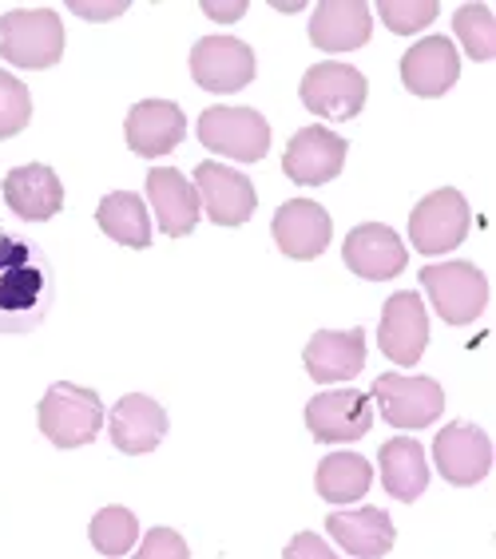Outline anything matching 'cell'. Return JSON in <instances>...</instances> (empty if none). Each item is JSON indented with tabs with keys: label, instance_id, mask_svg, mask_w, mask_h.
I'll return each instance as SVG.
<instances>
[{
	"label": "cell",
	"instance_id": "1",
	"mask_svg": "<svg viewBox=\"0 0 496 559\" xmlns=\"http://www.w3.org/2000/svg\"><path fill=\"white\" fill-rule=\"evenodd\" d=\"M56 301L52 262L36 238L0 235V334H33Z\"/></svg>",
	"mask_w": 496,
	"mask_h": 559
},
{
	"label": "cell",
	"instance_id": "2",
	"mask_svg": "<svg viewBox=\"0 0 496 559\" xmlns=\"http://www.w3.org/2000/svg\"><path fill=\"white\" fill-rule=\"evenodd\" d=\"M36 420H40L44 441H52L56 449H84L104 429V401L96 389L56 381L36 405Z\"/></svg>",
	"mask_w": 496,
	"mask_h": 559
},
{
	"label": "cell",
	"instance_id": "3",
	"mask_svg": "<svg viewBox=\"0 0 496 559\" xmlns=\"http://www.w3.org/2000/svg\"><path fill=\"white\" fill-rule=\"evenodd\" d=\"M60 56H64V24L52 9H12L0 16V60L44 72L60 64Z\"/></svg>",
	"mask_w": 496,
	"mask_h": 559
},
{
	"label": "cell",
	"instance_id": "4",
	"mask_svg": "<svg viewBox=\"0 0 496 559\" xmlns=\"http://www.w3.org/2000/svg\"><path fill=\"white\" fill-rule=\"evenodd\" d=\"M473 230V211L464 203V194L457 187H441V191L425 194L410 215V242L421 254H449L469 238Z\"/></svg>",
	"mask_w": 496,
	"mask_h": 559
},
{
	"label": "cell",
	"instance_id": "5",
	"mask_svg": "<svg viewBox=\"0 0 496 559\" xmlns=\"http://www.w3.org/2000/svg\"><path fill=\"white\" fill-rule=\"evenodd\" d=\"M421 286L429 294L433 310L441 313V322L469 325L476 322L488 306V278L473 262H437L421 270Z\"/></svg>",
	"mask_w": 496,
	"mask_h": 559
},
{
	"label": "cell",
	"instance_id": "6",
	"mask_svg": "<svg viewBox=\"0 0 496 559\" xmlns=\"http://www.w3.org/2000/svg\"><path fill=\"white\" fill-rule=\"evenodd\" d=\"M194 131L211 155L235 163H259L270 151V123L255 108H206Z\"/></svg>",
	"mask_w": 496,
	"mask_h": 559
},
{
	"label": "cell",
	"instance_id": "7",
	"mask_svg": "<svg viewBox=\"0 0 496 559\" xmlns=\"http://www.w3.org/2000/svg\"><path fill=\"white\" fill-rule=\"evenodd\" d=\"M369 401L393 429H425L445 413V389L433 377L381 373L369 389Z\"/></svg>",
	"mask_w": 496,
	"mask_h": 559
},
{
	"label": "cell",
	"instance_id": "8",
	"mask_svg": "<svg viewBox=\"0 0 496 559\" xmlns=\"http://www.w3.org/2000/svg\"><path fill=\"white\" fill-rule=\"evenodd\" d=\"M306 111L322 119H354L362 116L369 96L366 75L357 72L354 64H338V60H322L303 75V87H298Z\"/></svg>",
	"mask_w": 496,
	"mask_h": 559
},
{
	"label": "cell",
	"instance_id": "9",
	"mask_svg": "<svg viewBox=\"0 0 496 559\" xmlns=\"http://www.w3.org/2000/svg\"><path fill=\"white\" fill-rule=\"evenodd\" d=\"M259 64H255V48L235 36H203L191 48V80L203 92L215 96H231L255 80Z\"/></svg>",
	"mask_w": 496,
	"mask_h": 559
},
{
	"label": "cell",
	"instance_id": "10",
	"mask_svg": "<svg viewBox=\"0 0 496 559\" xmlns=\"http://www.w3.org/2000/svg\"><path fill=\"white\" fill-rule=\"evenodd\" d=\"M306 429L322 444L362 441L374 429V401L362 389H330L306 405Z\"/></svg>",
	"mask_w": 496,
	"mask_h": 559
},
{
	"label": "cell",
	"instance_id": "11",
	"mask_svg": "<svg viewBox=\"0 0 496 559\" xmlns=\"http://www.w3.org/2000/svg\"><path fill=\"white\" fill-rule=\"evenodd\" d=\"M433 464L449 485L473 488L493 473V441H488L485 429L464 425V420L445 425L433 441Z\"/></svg>",
	"mask_w": 496,
	"mask_h": 559
},
{
	"label": "cell",
	"instance_id": "12",
	"mask_svg": "<svg viewBox=\"0 0 496 559\" xmlns=\"http://www.w3.org/2000/svg\"><path fill=\"white\" fill-rule=\"evenodd\" d=\"M194 194L215 226H243L259 206V194L247 175L211 159L194 167Z\"/></svg>",
	"mask_w": 496,
	"mask_h": 559
},
{
	"label": "cell",
	"instance_id": "13",
	"mask_svg": "<svg viewBox=\"0 0 496 559\" xmlns=\"http://www.w3.org/2000/svg\"><path fill=\"white\" fill-rule=\"evenodd\" d=\"M345 151H350V143L342 135L314 123V128H303L291 135L286 155H282V171L298 187H322L342 175Z\"/></svg>",
	"mask_w": 496,
	"mask_h": 559
},
{
	"label": "cell",
	"instance_id": "14",
	"mask_svg": "<svg viewBox=\"0 0 496 559\" xmlns=\"http://www.w3.org/2000/svg\"><path fill=\"white\" fill-rule=\"evenodd\" d=\"M378 345L393 366H417L421 361L425 345H429V313H425V301L417 290H401L386 301Z\"/></svg>",
	"mask_w": 496,
	"mask_h": 559
},
{
	"label": "cell",
	"instance_id": "15",
	"mask_svg": "<svg viewBox=\"0 0 496 559\" xmlns=\"http://www.w3.org/2000/svg\"><path fill=\"white\" fill-rule=\"evenodd\" d=\"M270 235H274V247H279L286 259L310 262L330 247L334 223H330L322 203H314V199H291V203H282L279 211H274Z\"/></svg>",
	"mask_w": 496,
	"mask_h": 559
},
{
	"label": "cell",
	"instance_id": "16",
	"mask_svg": "<svg viewBox=\"0 0 496 559\" xmlns=\"http://www.w3.org/2000/svg\"><path fill=\"white\" fill-rule=\"evenodd\" d=\"M345 266L354 270L357 278L366 282H389L398 278L405 262H410V250L401 247V235L386 223H362L345 235L342 247Z\"/></svg>",
	"mask_w": 496,
	"mask_h": 559
},
{
	"label": "cell",
	"instance_id": "17",
	"mask_svg": "<svg viewBox=\"0 0 496 559\" xmlns=\"http://www.w3.org/2000/svg\"><path fill=\"white\" fill-rule=\"evenodd\" d=\"M184 135H187L184 108L172 104V99H143L123 119V140H128L131 155H143V159L172 155L184 143Z\"/></svg>",
	"mask_w": 496,
	"mask_h": 559
},
{
	"label": "cell",
	"instance_id": "18",
	"mask_svg": "<svg viewBox=\"0 0 496 559\" xmlns=\"http://www.w3.org/2000/svg\"><path fill=\"white\" fill-rule=\"evenodd\" d=\"M461 75V56L449 36H425L401 56V84L421 99H437L457 84Z\"/></svg>",
	"mask_w": 496,
	"mask_h": 559
},
{
	"label": "cell",
	"instance_id": "19",
	"mask_svg": "<svg viewBox=\"0 0 496 559\" xmlns=\"http://www.w3.org/2000/svg\"><path fill=\"white\" fill-rule=\"evenodd\" d=\"M303 361L310 381H318V385L350 381L366 366V330L362 325H354V330H318L306 345Z\"/></svg>",
	"mask_w": 496,
	"mask_h": 559
},
{
	"label": "cell",
	"instance_id": "20",
	"mask_svg": "<svg viewBox=\"0 0 496 559\" xmlns=\"http://www.w3.org/2000/svg\"><path fill=\"white\" fill-rule=\"evenodd\" d=\"M4 206H9L16 218H28V223H48L64 211V187H60V175L44 163H28V167H16V171L4 175Z\"/></svg>",
	"mask_w": 496,
	"mask_h": 559
},
{
	"label": "cell",
	"instance_id": "21",
	"mask_svg": "<svg viewBox=\"0 0 496 559\" xmlns=\"http://www.w3.org/2000/svg\"><path fill=\"white\" fill-rule=\"evenodd\" d=\"M108 432L119 452L143 456V452L160 449L163 437H167V413L147 393H128V397L116 401V409L108 417Z\"/></svg>",
	"mask_w": 496,
	"mask_h": 559
},
{
	"label": "cell",
	"instance_id": "22",
	"mask_svg": "<svg viewBox=\"0 0 496 559\" xmlns=\"http://www.w3.org/2000/svg\"><path fill=\"white\" fill-rule=\"evenodd\" d=\"M374 16L366 0H322L310 16V44L322 52H354L369 44Z\"/></svg>",
	"mask_w": 496,
	"mask_h": 559
},
{
	"label": "cell",
	"instance_id": "23",
	"mask_svg": "<svg viewBox=\"0 0 496 559\" xmlns=\"http://www.w3.org/2000/svg\"><path fill=\"white\" fill-rule=\"evenodd\" d=\"M326 527H330V536L338 539V548L345 556H357V559H378L393 548V520L389 512L381 508H350V512H330L326 516Z\"/></svg>",
	"mask_w": 496,
	"mask_h": 559
},
{
	"label": "cell",
	"instance_id": "24",
	"mask_svg": "<svg viewBox=\"0 0 496 559\" xmlns=\"http://www.w3.org/2000/svg\"><path fill=\"white\" fill-rule=\"evenodd\" d=\"M147 199H152V211L160 218V230L172 238L191 235L199 226V194L184 179V171L175 167H155L147 175Z\"/></svg>",
	"mask_w": 496,
	"mask_h": 559
},
{
	"label": "cell",
	"instance_id": "25",
	"mask_svg": "<svg viewBox=\"0 0 496 559\" xmlns=\"http://www.w3.org/2000/svg\"><path fill=\"white\" fill-rule=\"evenodd\" d=\"M378 473L381 485L393 500L401 504H413L425 496L429 488V461H425V449L421 441H410V437H393L378 449Z\"/></svg>",
	"mask_w": 496,
	"mask_h": 559
},
{
	"label": "cell",
	"instance_id": "26",
	"mask_svg": "<svg viewBox=\"0 0 496 559\" xmlns=\"http://www.w3.org/2000/svg\"><path fill=\"white\" fill-rule=\"evenodd\" d=\"M99 230L128 250H147L152 247V218H147V203L135 191H111L99 199L96 206Z\"/></svg>",
	"mask_w": 496,
	"mask_h": 559
},
{
	"label": "cell",
	"instance_id": "27",
	"mask_svg": "<svg viewBox=\"0 0 496 559\" xmlns=\"http://www.w3.org/2000/svg\"><path fill=\"white\" fill-rule=\"evenodd\" d=\"M369 485H374V468L357 452H330L314 473V488L326 504H357Z\"/></svg>",
	"mask_w": 496,
	"mask_h": 559
},
{
	"label": "cell",
	"instance_id": "28",
	"mask_svg": "<svg viewBox=\"0 0 496 559\" xmlns=\"http://www.w3.org/2000/svg\"><path fill=\"white\" fill-rule=\"evenodd\" d=\"M87 536H92V548L99 556H128L135 548V539H140V520L128 508H99L92 524H87Z\"/></svg>",
	"mask_w": 496,
	"mask_h": 559
},
{
	"label": "cell",
	"instance_id": "29",
	"mask_svg": "<svg viewBox=\"0 0 496 559\" xmlns=\"http://www.w3.org/2000/svg\"><path fill=\"white\" fill-rule=\"evenodd\" d=\"M453 33L464 44L469 60H481V64L496 60V21L488 4H464V9H457Z\"/></svg>",
	"mask_w": 496,
	"mask_h": 559
},
{
	"label": "cell",
	"instance_id": "30",
	"mask_svg": "<svg viewBox=\"0 0 496 559\" xmlns=\"http://www.w3.org/2000/svg\"><path fill=\"white\" fill-rule=\"evenodd\" d=\"M441 4L437 0H378V16L386 21L389 33L413 36L437 21Z\"/></svg>",
	"mask_w": 496,
	"mask_h": 559
},
{
	"label": "cell",
	"instance_id": "31",
	"mask_svg": "<svg viewBox=\"0 0 496 559\" xmlns=\"http://www.w3.org/2000/svg\"><path fill=\"white\" fill-rule=\"evenodd\" d=\"M28 119H33V96H28V87L12 72L0 68V140L21 135V131L28 128Z\"/></svg>",
	"mask_w": 496,
	"mask_h": 559
},
{
	"label": "cell",
	"instance_id": "32",
	"mask_svg": "<svg viewBox=\"0 0 496 559\" xmlns=\"http://www.w3.org/2000/svg\"><path fill=\"white\" fill-rule=\"evenodd\" d=\"M191 548L175 527H152L140 544V559H187Z\"/></svg>",
	"mask_w": 496,
	"mask_h": 559
},
{
	"label": "cell",
	"instance_id": "33",
	"mask_svg": "<svg viewBox=\"0 0 496 559\" xmlns=\"http://www.w3.org/2000/svg\"><path fill=\"white\" fill-rule=\"evenodd\" d=\"M68 9L87 21H111L119 12H128V0H116V4H87V0H68Z\"/></svg>",
	"mask_w": 496,
	"mask_h": 559
},
{
	"label": "cell",
	"instance_id": "34",
	"mask_svg": "<svg viewBox=\"0 0 496 559\" xmlns=\"http://www.w3.org/2000/svg\"><path fill=\"white\" fill-rule=\"evenodd\" d=\"M203 12L211 21H223V24H235L243 12H247V0H231V4H219V0H203Z\"/></svg>",
	"mask_w": 496,
	"mask_h": 559
},
{
	"label": "cell",
	"instance_id": "35",
	"mask_svg": "<svg viewBox=\"0 0 496 559\" xmlns=\"http://www.w3.org/2000/svg\"><path fill=\"white\" fill-rule=\"evenodd\" d=\"M294 556H318V559H330V548L326 544H318V539L310 536V532H303V536L294 539L291 548H286V559H294Z\"/></svg>",
	"mask_w": 496,
	"mask_h": 559
}]
</instances>
